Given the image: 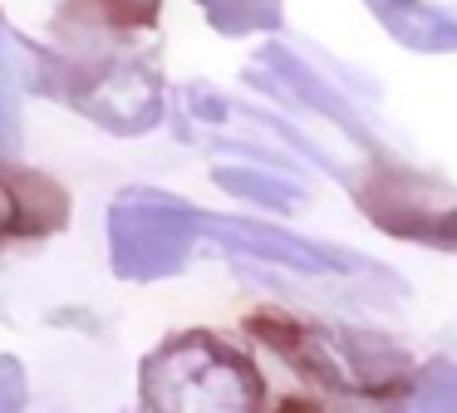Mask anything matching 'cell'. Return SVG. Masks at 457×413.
<instances>
[{"label": "cell", "instance_id": "277c9868", "mask_svg": "<svg viewBox=\"0 0 457 413\" xmlns=\"http://www.w3.org/2000/svg\"><path fill=\"white\" fill-rule=\"evenodd\" d=\"M45 88L74 104L84 118H94L99 128L119 138L148 133L153 123L162 118V69L153 64L148 55L129 59H109V64H70V59H50V79Z\"/></svg>", "mask_w": 457, "mask_h": 413}, {"label": "cell", "instance_id": "6da1fadb", "mask_svg": "<svg viewBox=\"0 0 457 413\" xmlns=\"http://www.w3.org/2000/svg\"><path fill=\"white\" fill-rule=\"evenodd\" d=\"M266 350H276L290 369L305 379L325 384L349 399H394V393L413 389L418 374L398 344L369 330H345V324H315V320H290L280 310H256L246 320Z\"/></svg>", "mask_w": 457, "mask_h": 413}, {"label": "cell", "instance_id": "2e32d148", "mask_svg": "<svg viewBox=\"0 0 457 413\" xmlns=\"http://www.w3.org/2000/svg\"><path fill=\"white\" fill-rule=\"evenodd\" d=\"M280 413H329V409H320V403H305V399H286V403H280Z\"/></svg>", "mask_w": 457, "mask_h": 413}, {"label": "cell", "instance_id": "52a82bcc", "mask_svg": "<svg viewBox=\"0 0 457 413\" xmlns=\"http://www.w3.org/2000/svg\"><path fill=\"white\" fill-rule=\"evenodd\" d=\"M246 79H251V84H261V88H276V94L300 98L305 108H315L320 118H329L335 128H345L359 148H369V153L378 157V143H374V133H369V123L354 114V104L339 98L335 88H329L315 69H305V59L290 55L286 45H266V49H261V69H256V74L246 69Z\"/></svg>", "mask_w": 457, "mask_h": 413}, {"label": "cell", "instance_id": "ba28073f", "mask_svg": "<svg viewBox=\"0 0 457 413\" xmlns=\"http://www.w3.org/2000/svg\"><path fill=\"white\" fill-rule=\"evenodd\" d=\"M70 222V197L40 173L0 167V236H45Z\"/></svg>", "mask_w": 457, "mask_h": 413}, {"label": "cell", "instance_id": "8fae6325", "mask_svg": "<svg viewBox=\"0 0 457 413\" xmlns=\"http://www.w3.org/2000/svg\"><path fill=\"white\" fill-rule=\"evenodd\" d=\"M217 187H227L231 197H246V202H261L270 212H290V206H305V187L290 182L280 173H261V167H217Z\"/></svg>", "mask_w": 457, "mask_h": 413}, {"label": "cell", "instance_id": "3957f363", "mask_svg": "<svg viewBox=\"0 0 457 413\" xmlns=\"http://www.w3.org/2000/svg\"><path fill=\"white\" fill-rule=\"evenodd\" d=\"M212 212L158 187H129L109 206V251L119 281H162L187 266L192 246L207 241Z\"/></svg>", "mask_w": 457, "mask_h": 413}, {"label": "cell", "instance_id": "9c48e42d", "mask_svg": "<svg viewBox=\"0 0 457 413\" xmlns=\"http://www.w3.org/2000/svg\"><path fill=\"white\" fill-rule=\"evenodd\" d=\"M398 45L418 55H457V10L423 5V0H364Z\"/></svg>", "mask_w": 457, "mask_h": 413}, {"label": "cell", "instance_id": "9a60e30c", "mask_svg": "<svg viewBox=\"0 0 457 413\" xmlns=\"http://www.w3.org/2000/svg\"><path fill=\"white\" fill-rule=\"evenodd\" d=\"M15 143H21V118H15L11 98L0 94V153H11Z\"/></svg>", "mask_w": 457, "mask_h": 413}, {"label": "cell", "instance_id": "8992f818", "mask_svg": "<svg viewBox=\"0 0 457 413\" xmlns=\"http://www.w3.org/2000/svg\"><path fill=\"white\" fill-rule=\"evenodd\" d=\"M207 241H217L227 256H251V261H276L290 266V271L305 275H339V271H374L359 251H345V246H325L310 241V236H295L286 226L270 222H251V216H217L207 222Z\"/></svg>", "mask_w": 457, "mask_h": 413}, {"label": "cell", "instance_id": "7c38bea8", "mask_svg": "<svg viewBox=\"0 0 457 413\" xmlns=\"http://www.w3.org/2000/svg\"><path fill=\"white\" fill-rule=\"evenodd\" d=\"M207 10L212 30L221 35H251V30H276L280 25V0H197Z\"/></svg>", "mask_w": 457, "mask_h": 413}, {"label": "cell", "instance_id": "7a4b0ae2", "mask_svg": "<svg viewBox=\"0 0 457 413\" xmlns=\"http://www.w3.org/2000/svg\"><path fill=\"white\" fill-rule=\"evenodd\" d=\"M261 374L212 330H182L138 364L143 413H261Z\"/></svg>", "mask_w": 457, "mask_h": 413}, {"label": "cell", "instance_id": "5b68a950", "mask_svg": "<svg viewBox=\"0 0 457 413\" xmlns=\"http://www.w3.org/2000/svg\"><path fill=\"white\" fill-rule=\"evenodd\" d=\"M359 206L374 216L378 232L398 241H423L433 251H457V192L447 182L378 153L369 182L354 187Z\"/></svg>", "mask_w": 457, "mask_h": 413}, {"label": "cell", "instance_id": "4fadbf2b", "mask_svg": "<svg viewBox=\"0 0 457 413\" xmlns=\"http://www.w3.org/2000/svg\"><path fill=\"white\" fill-rule=\"evenodd\" d=\"M403 413H457V364L453 359H433L418 384L408 389Z\"/></svg>", "mask_w": 457, "mask_h": 413}, {"label": "cell", "instance_id": "30bf717a", "mask_svg": "<svg viewBox=\"0 0 457 413\" xmlns=\"http://www.w3.org/2000/svg\"><path fill=\"white\" fill-rule=\"evenodd\" d=\"M178 114H182V123H192V118H241V123H256V128H266L270 138H280L286 148H295L300 157H310L315 167H329V173H335V157L320 153V148L310 143L305 133H295L290 123H280V118L261 114V108L231 104V98L221 94V88H207V84H182V88H178Z\"/></svg>", "mask_w": 457, "mask_h": 413}, {"label": "cell", "instance_id": "5bb4252c", "mask_svg": "<svg viewBox=\"0 0 457 413\" xmlns=\"http://www.w3.org/2000/svg\"><path fill=\"white\" fill-rule=\"evenodd\" d=\"M0 413H25V364L0 354Z\"/></svg>", "mask_w": 457, "mask_h": 413}]
</instances>
